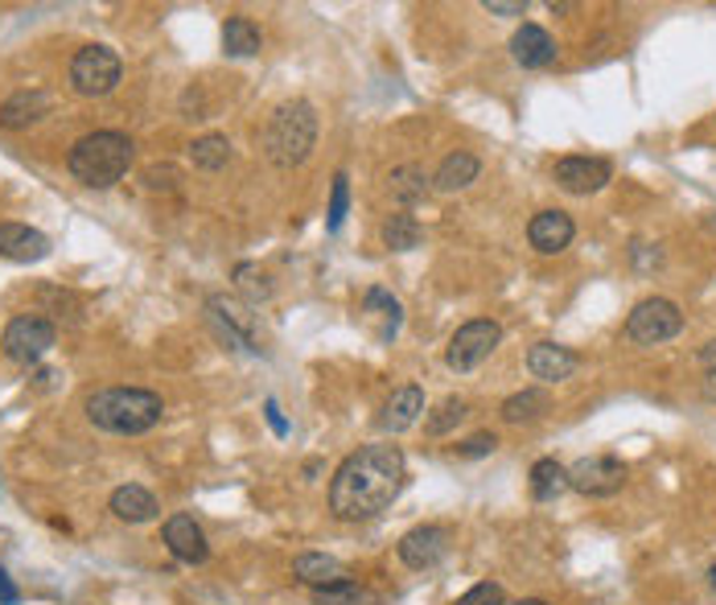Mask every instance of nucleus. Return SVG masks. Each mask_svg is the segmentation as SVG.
I'll return each instance as SVG.
<instances>
[{"label":"nucleus","mask_w":716,"mask_h":605,"mask_svg":"<svg viewBox=\"0 0 716 605\" xmlns=\"http://www.w3.org/2000/svg\"><path fill=\"white\" fill-rule=\"evenodd\" d=\"M408 486V462L400 445H362L358 453H350L343 466L334 469L329 482V511L358 523V519H375L383 515L400 498V490Z\"/></svg>","instance_id":"1"},{"label":"nucleus","mask_w":716,"mask_h":605,"mask_svg":"<svg viewBox=\"0 0 716 605\" xmlns=\"http://www.w3.org/2000/svg\"><path fill=\"white\" fill-rule=\"evenodd\" d=\"M165 417V403L156 391L144 388H104L87 396V420L95 429L116 436H141L149 429H156Z\"/></svg>","instance_id":"2"},{"label":"nucleus","mask_w":716,"mask_h":605,"mask_svg":"<svg viewBox=\"0 0 716 605\" xmlns=\"http://www.w3.org/2000/svg\"><path fill=\"white\" fill-rule=\"evenodd\" d=\"M132 165V140L124 132H91L83 137L66 156V170L75 173V182L91 190H108Z\"/></svg>","instance_id":"3"},{"label":"nucleus","mask_w":716,"mask_h":605,"mask_svg":"<svg viewBox=\"0 0 716 605\" xmlns=\"http://www.w3.org/2000/svg\"><path fill=\"white\" fill-rule=\"evenodd\" d=\"M313 144H317V111H313V104L293 99V104H281V108L268 116L264 153L276 170L301 165L313 153Z\"/></svg>","instance_id":"4"},{"label":"nucleus","mask_w":716,"mask_h":605,"mask_svg":"<svg viewBox=\"0 0 716 605\" xmlns=\"http://www.w3.org/2000/svg\"><path fill=\"white\" fill-rule=\"evenodd\" d=\"M124 75V63H120V54L108 46H83L70 58V87L75 95L83 99H99V95L116 91V83Z\"/></svg>","instance_id":"5"},{"label":"nucleus","mask_w":716,"mask_h":605,"mask_svg":"<svg viewBox=\"0 0 716 605\" xmlns=\"http://www.w3.org/2000/svg\"><path fill=\"white\" fill-rule=\"evenodd\" d=\"M684 329V313L675 301L668 296H647L634 305V313L626 317V338L639 342V346H659V342H671Z\"/></svg>","instance_id":"6"},{"label":"nucleus","mask_w":716,"mask_h":605,"mask_svg":"<svg viewBox=\"0 0 716 605\" xmlns=\"http://www.w3.org/2000/svg\"><path fill=\"white\" fill-rule=\"evenodd\" d=\"M502 342V326L499 322H490V317H474V322H466V326L457 329L449 338V367L457 375H469L478 371L486 358L499 350Z\"/></svg>","instance_id":"7"},{"label":"nucleus","mask_w":716,"mask_h":605,"mask_svg":"<svg viewBox=\"0 0 716 605\" xmlns=\"http://www.w3.org/2000/svg\"><path fill=\"white\" fill-rule=\"evenodd\" d=\"M58 342V329L50 326L46 317H33V313H21V317H13L9 326H4V338H0V346H4V355L13 358L17 367H33L37 358L50 355V346Z\"/></svg>","instance_id":"8"},{"label":"nucleus","mask_w":716,"mask_h":605,"mask_svg":"<svg viewBox=\"0 0 716 605\" xmlns=\"http://www.w3.org/2000/svg\"><path fill=\"white\" fill-rule=\"evenodd\" d=\"M626 486V466L618 457H581L568 469V490L585 498H609Z\"/></svg>","instance_id":"9"},{"label":"nucleus","mask_w":716,"mask_h":605,"mask_svg":"<svg viewBox=\"0 0 716 605\" xmlns=\"http://www.w3.org/2000/svg\"><path fill=\"white\" fill-rule=\"evenodd\" d=\"M609 177H614V170L601 156H561L556 161V186L564 194H597V190L609 186Z\"/></svg>","instance_id":"10"},{"label":"nucleus","mask_w":716,"mask_h":605,"mask_svg":"<svg viewBox=\"0 0 716 605\" xmlns=\"http://www.w3.org/2000/svg\"><path fill=\"white\" fill-rule=\"evenodd\" d=\"M206 313H210V322L223 329V338L227 342H239V346H248V350H260V342H256V317L243 301H235V296H210L206 301Z\"/></svg>","instance_id":"11"},{"label":"nucleus","mask_w":716,"mask_h":605,"mask_svg":"<svg viewBox=\"0 0 716 605\" xmlns=\"http://www.w3.org/2000/svg\"><path fill=\"white\" fill-rule=\"evenodd\" d=\"M449 552V531L436 528V523H424V528H412L400 540V560H404L408 569H433L441 564Z\"/></svg>","instance_id":"12"},{"label":"nucleus","mask_w":716,"mask_h":605,"mask_svg":"<svg viewBox=\"0 0 716 605\" xmlns=\"http://www.w3.org/2000/svg\"><path fill=\"white\" fill-rule=\"evenodd\" d=\"M165 548L182 564H206V557H210V543H206L203 528L194 523V515H173V519H165Z\"/></svg>","instance_id":"13"},{"label":"nucleus","mask_w":716,"mask_h":605,"mask_svg":"<svg viewBox=\"0 0 716 605\" xmlns=\"http://www.w3.org/2000/svg\"><path fill=\"white\" fill-rule=\"evenodd\" d=\"M573 235H576V227L564 210H540L528 227L531 248L540 251V256H556V251H564L568 244H573Z\"/></svg>","instance_id":"14"},{"label":"nucleus","mask_w":716,"mask_h":605,"mask_svg":"<svg viewBox=\"0 0 716 605\" xmlns=\"http://www.w3.org/2000/svg\"><path fill=\"white\" fill-rule=\"evenodd\" d=\"M0 256L17 260V264H30V260H46L50 239L42 231H33L25 223H0Z\"/></svg>","instance_id":"15"},{"label":"nucleus","mask_w":716,"mask_h":605,"mask_svg":"<svg viewBox=\"0 0 716 605\" xmlns=\"http://www.w3.org/2000/svg\"><path fill=\"white\" fill-rule=\"evenodd\" d=\"M511 54L523 71H544V66L556 63V42H552V33L544 25H523L511 37Z\"/></svg>","instance_id":"16"},{"label":"nucleus","mask_w":716,"mask_h":605,"mask_svg":"<svg viewBox=\"0 0 716 605\" xmlns=\"http://www.w3.org/2000/svg\"><path fill=\"white\" fill-rule=\"evenodd\" d=\"M528 371L544 383H561L576 371V355L568 346H556V342H535L528 350Z\"/></svg>","instance_id":"17"},{"label":"nucleus","mask_w":716,"mask_h":605,"mask_svg":"<svg viewBox=\"0 0 716 605\" xmlns=\"http://www.w3.org/2000/svg\"><path fill=\"white\" fill-rule=\"evenodd\" d=\"M293 576L301 581V585H310L313 593L317 590H334V585H343V581H350L343 569V560L326 557V552H301L293 564Z\"/></svg>","instance_id":"18"},{"label":"nucleus","mask_w":716,"mask_h":605,"mask_svg":"<svg viewBox=\"0 0 716 605\" xmlns=\"http://www.w3.org/2000/svg\"><path fill=\"white\" fill-rule=\"evenodd\" d=\"M421 412H424V391L416 383H408V388H400L388 400L383 417H379V429L383 433H404V429H412L421 420Z\"/></svg>","instance_id":"19"},{"label":"nucleus","mask_w":716,"mask_h":605,"mask_svg":"<svg viewBox=\"0 0 716 605\" xmlns=\"http://www.w3.org/2000/svg\"><path fill=\"white\" fill-rule=\"evenodd\" d=\"M50 99L46 91H17L13 99H4V108H0V128H9V132H21V128L37 125L42 116L50 111Z\"/></svg>","instance_id":"20"},{"label":"nucleus","mask_w":716,"mask_h":605,"mask_svg":"<svg viewBox=\"0 0 716 605\" xmlns=\"http://www.w3.org/2000/svg\"><path fill=\"white\" fill-rule=\"evenodd\" d=\"M111 515L116 519H124V523H149L161 507H156L153 490H144V486H120V490H111Z\"/></svg>","instance_id":"21"},{"label":"nucleus","mask_w":716,"mask_h":605,"mask_svg":"<svg viewBox=\"0 0 716 605\" xmlns=\"http://www.w3.org/2000/svg\"><path fill=\"white\" fill-rule=\"evenodd\" d=\"M478 173H482V161H478L474 153H462V149H457V153H449L445 161H441L433 186L445 190V194H457V190H466Z\"/></svg>","instance_id":"22"},{"label":"nucleus","mask_w":716,"mask_h":605,"mask_svg":"<svg viewBox=\"0 0 716 605\" xmlns=\"http://www.w3.org/2000/svg\"><path fill=\"white\" fill-rule=\"evenodd\" d=\"M264 46V37H260V25L251 21V17H231L227 25H223V50L231 54V58H256Z\"/></svg>","instance_id":"23"},{"label":"nucleus","mask_w":716,"mask_h":605,"mask_svg":"<svg viewBox=\"0 0 716 605\" xmlns=\"http://www.w3.org/2000/svg\"><path fill=\"white\" fill-rule=\"evenodd\" d=\"M568 490V469L556 462V457H540L535 466H531V498L535 503H552V498H561Z\"/></svg>","instance_id":"24"},{"label":"nucleus","mask_w":716,"mask_h":605,"mask_svg":"<svg viewBox=\"0 0 716 605\" xmlns=\"http://www.w3.org/2000/svg\"><path fill=\"white\" fill-rule=\"evenodd\" d=\"M547 408H552V400H547L544 388H523L502 400V420L507 424H531V420L544 417Z\"/></svg>","instance_id":"25"},{"label":"nucleus","mask_w":716,"mask_h":605,"mask_svg":"<svg viewBox=\"0 0 716 605\" xmlns=\"http://www.w3.org/2000/svg\"><path fill=\"white\" fill-rule=\"evenodd\" d=\"M388 194H391V202H404V206L421 202L424 194H428V173H424V165H400V170H391Z\"/></svg>","instance_id":"26"},{"label":"nucleus","mask_w":716,"mask_h":605,"mask_svg":"<svg viewBox=\"0 0 716 605\" xmlns=\"http://www.w3.org/2000/svg\"><path fill=\"white\" fill-rule=\"evenodd\" d=\"M189 156H194V165L203 173H218L227 161H231V140L218 137V132H210V137L194 140V149H189Z\"/></svg>","instance_id":"27"},{"label":"nucleus","mask_w":716,"mask_h":605,"mask_svg":"<svg viewBox=\"0 0 716 605\" xmlns=\"http://www.w3.org/2000/svg\"><path fill=\"white\" fill-rule=\"evenodd\" d=\"M421 239H424V227L412 215H391L388 223H383V244H388L391 251L421 248Z\"/></svg>","instance_id":"28"},{"label":"nucleus","mask_w":716,"mask_h":605,"mask_svg":"<svg viewBox=\"0 0 716 605\" xmlns=\"http://www.w3.org/2000/svg\"><path fill=\"white\" fill-rule=\"evenodd\" d=\"M462 420H466V400L449 396V400H441L433 412L424 417V433H428V436H445L449 429H457Z\"/></svg>","instance_id":"29"},{"label":"nucleus","mask_w":716,"mask_h":605,"mask_svg":"<svg viewBox=\"0 0 716 605\" xmlns=\"http://www.w3.org/2000/svg\"><path fill=\"white\" fill-rule=\"evenodd\" d=\"M346 206H350V177H346V173H334V194H329V218H326L329 231H343Z\"/></svg>","instance_id":"30"},{"label":"nucleus","mask_w":716,"mask_h":605,"mask_svg":"<svg viewBox=\"0 0 716 605\" xmlns=\"http://www.w3.org/2000/svg\"><path fill=\"white\" fill-rule=\"evenodd\" d=\"M235 280H239V289H243L251 301H268V296H272V284H268V277L256 264H239L235 268Z\"/></svg>","instance_id":"31"},{"label":"nucleus","mask_w":716,"mask_h":605,"mask_svg":"<svg viewBox=\"0 0 716 605\" xmlns=\"http://www.w3.org/2000/svg\"><path fill=\"white\" fill-rule=\"evenodd\" d=\"M362 310H367V313H375V310L383 313V317L391 322V334L400 329V301H395L388 289H367V296H362Z\"/></svg>","instance_id":"32"},{"label":"nucleus","mask_w":716,"mask_h":605,"mask_svg":"<svg viewBox=\"0 0 716 605\" xmlns=\"http://www.w3.org/2000/svg\"><path fill=\"white\" fill-rule=\"evenodd\" d=\"M457 605H507V593H502V585H495V581H482V585H474V590L462 593Z\"/></svg>","instance_id":"33"},{"label":"nucleus","mask_w":716,"mask_h":605,"mask_svg":"<svg viewBox=\"0 0 716 605\" xmlns=\"http://www.w3.org/2000/svg\"><path fill=\"white\" fill-rule=\"evenodd\" d=\"M313 602L317 605H358L355 581H343V585H334V590H317L313 593Z\"/></svg>","instance_id":"34"},{"label":"nucleus","mask_w":716,"mask_h":605,"mask_svg":"<svg viewBox=\"0 0 716 605\" xmlns=\"http://www.w3.org/2000/svg\"><path fill=\"white\" fill-rule=\"evenodd\" d=\"M495 450H499V436H495V433H474L457 453H462V457H486V453H495Z\"/></svg>","instance_id":"35"},{"label":"nucleus","mask_w":716,"mask_h":605,"mask_svg":"<svg viewBox=\"0 0 716 605\" xmlns=\"http://www.w3.org/2000/svg\"><path fill=\"white\" fill-rule=\"evenodd\" d=\"M486 9H490V13H499V17H523V13H528V4H523V0H486Z\"/></svg>","instance_id":"36"},{"label":"nucleus","mask_w":716,"mask_h":605,"mask_svg":"<svg viewBox=\"0 0 716 605\" xmlns=\"http://www.w3.org/2000/svg\"><path fill=\"white\" fill-rule=\"evenodd\" d=\"M144 182H149V190H161V186L173 190V186H177V173L165 165V170H149V173H144Z\"/></svg>","instance_id":"37"},{"label":"nucleus","mask_w":716,"mask_h":605,"mask_svg":"<svg viewBox=\"0 0 716 605\" xmlns=\"http://www.w3.org/2000/svg\"><path fill=\"white\" fill-rule=\"evenodd\" d=\"M264 412H268V424H272V433H276V436H289V420L281 417V403L268 400V403H264Z\"/></svg>","instance_id":"38"},{"label":"nucleus","mask_w":716,"mask_h":605,"mask_svg":"<svg viewBox=\"0 0 716 605\" xmlns=\"http://www.w3.org/2000/svg\"><path fill=\"white\" fill-rule=\"evenodd\" d=\"M21 602V590L13 585V576L0 569V605H17Z\"/></svg>","instance_id":"39"},{"label":"nucleus","mask_w":716,"mask_h":605,"mask_svg":"<svg viewBox=\"0 0 716 605\" xmlns=\"http://www.w3.org/2000/svg\"><path fill=\"white\" fill-rule=\"evenodd\" d=\"M701 363H704V371L716 375V338L704 342V346H701Z\"/></svg>","instance_id":"40"},{"label":"nucleus","mask_w":716,"mask_h":605,"mask_svg":"<svg viewBox=\"0 0 716 605\" xmlns=\"http://www.w3.org/2000/svg\"><path fill=\"white\" fill-rule=\"evenodd\" d=\"M701 396H704V400H708V403H716V375H704Z\"/></svg>","instance_id":"41"},{"label":"nucleus","mask_w":716,"mask_h":605,"mask_svg":"<svg viewBox=\"0 0 716 605\" xmlns=\"http://www.w3.org/2000/svg\"><path fill=\"white\" fill-rule=\"evenodd\" d=\"M514 605H547V602H540V597H528V602H514Z\"/></svg>","instance_id":"42"},{"label":"nucleus","mask_w":716,"mask_h":605,"mask_svg":"<svg viewBox=\"0 0 716 605\" xmlns=\"http://www.w3.org/2000/svg\"><path fill=\"white\" fill-rule=\"evenodd\" d=\"M708 576H713V590H716V569H713V573H708Z\"/></svg>","instance_id":"43"}]
</instances>
